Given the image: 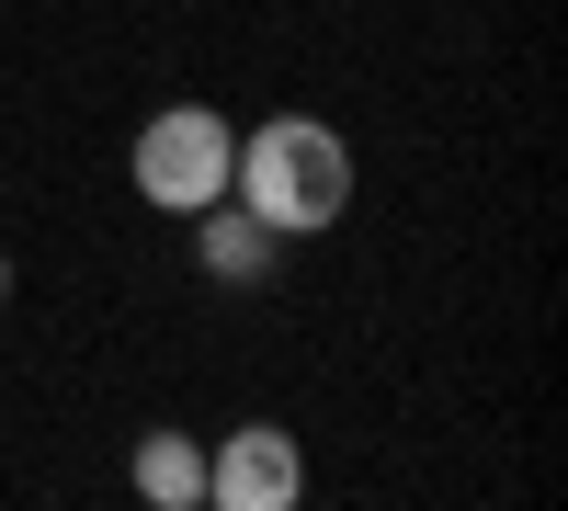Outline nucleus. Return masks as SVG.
<instances>
[{"label": "nucleus", "mask_w": 568, "mask_h": 511, "mask_svg": "<svg viewBox=\"0 0 568 511\" xmlns=\"http://www.w3.org/2000/svg\"><path fill=\"white\" fill-rule=\"evenodd\" d=\"M240 205L251 216H273L284 239H296V227H329L353 205V149L329 125H307V114H284V125H262V136H240Z\"/></svg>", "instance_id": "obj_1"}, {"label": "nucleus", "mask_w": 568, "mask_h": 511, "mask_svg": "<svg viewBox=\"0 0 568 511\" xmlns=\"http://www.w3.org/2000/svg\"><path fill=\"white\" fill-rule=\"evenodd\" d=\"M227 171H240V136H227L205 103H171V114H149V136H136V194L171 205V216L216 205Z\"/></svg>", "instance_id": "obj_2"}, {"label": "nucleus", "mask_w": 568, "mask_h": 511, "mask_svg": "<svg viewBox=\"0 0 568 511\" xmlns=\"http://www.w3.org/2000/svg\"><path fill=\"white\" fill-rule=\"evenodd\" d=\"M296 489H307V454L284 432H227V454H205V500L227 511H284Z\"/></svg>", "instance_id": "obj_3"}, {"label": "nucleus", "mask_w": 568, "mask_h": 511, "mask_svg": "<svg viewBox=\"0 0 568 511\" xmlns=\"http://www.w3.org/2000/svg\"><path fill=\"white\" fill-rule=\"evenodd\" d=\"M194 216H205V239H194V251H205L216 285H262V273H273V251H284V227H273V216L227 205V194H216V205H194Z\"/></svg>", "instance_id": "obj_4"}, {"label": "nucleus", "mask_w": 568, "mask_h": 511, "mask_svg": "<svg viewBox=\"0 0 568 511\" xmlns=\"http://www.w3.org/2000/svg\"><path fill=\"white\" fill-rule=\"evenodd\" d=\"M136 489H149V500H205V454L194 443H182V432H149V443H136Z\"/></svg>", "instance_id": "obj_5"}, {"label": "nucleus", "mask_w": 568, "mask_h": 511, "mask_svg": "<svg viewBox=\"0 0 568 511\" xmlns=\"http://www.w3.org/2000/svg\"><path fill=\"white\" fill-rule=\"evenodd\" d=\"M0 285H12V273H0Z\"/></svg>", "instance_id": "obj_6"}]
</instances>
